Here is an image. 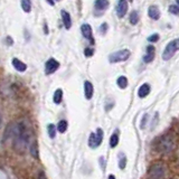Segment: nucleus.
<instances>
[{
  "mask_svg": "<svg viewBox=\"0 0 179 179\" xmlns=\"http://www.w3.org/2000/svg\"><path fill=\"white\" fill-rule=\"evenodd\" d=\"M178 49L177 47V43H176V39L175 40H171L170 43L168 44L165 48V51L162 53V60H169L175 55L176 51Z\"/></svg>",
  "mask_w": 179,
  "mask_h": 179,
  "instance_id": "obj_2",
  "label": "nucleus"
},
{
  "mask_svg": "<svg viewBox=\"0 0 179 179\" xmlns=\"http://www.w3.org/2000/svg\"><path fill=\"white\" fill-rule=\"evenodd\" d=\"M62 99H63V91L60 88H58L54 93V102L56 103V104H60L62 102Z\"/></svg>",
  "mask_w": 179,
  "mask_h": 179,
  "instance_id": "obj_15",
  "label": "nucleus"
},
{
  "mask_svg": "<svg viewBox=\"0 0 179 179\" xmlns=\"http://www.w3.org/2000/svg\"><path fill=\"white\" fill-rule=\"evenodd\" d=\"M12 65H14V67L16 68L18 72H25L27 69V65L25 63H23L21 60H19L18 58H14L12 60Z\"/></svg>",
  "mask_w": 179,
  "mask_h": 179,
  "instance_id": "obj_12",
  "label": "nucleus"
},
{
  "mask_svg": "<svg viewBox=\"0 0 179 179\" xmlns=\"http://www.w3.org/2000/svg\"><path fill=\"white\" fill-rule=\"evenodd\" d=\"M60 15H62V18H63V23H64V26L66 29H69L71 26H72V20H71V16L67 11L65 10H62L60 11Z\"/></svg>",
  "mask_w": 179,
  "mask_h": 179,
  "instance_id": "obj_10",
  "label": "nucleus"
},
{
  "mask_svg": "<svg viewBox=\"0 0 179 179\" xmlns=\"http://www.w3.org/2000/svg\"><path fill=\"white\" fill-rule=\"evenodd\" d=\"M47 2H48L49 5H51V6H54V5H55V1H54V0H47Z\"/></svg>",
  "mask_w": 179,
  "mask_h": 179,
  "instance_id": "obj_32",
  "label": "nucleus"
},
{
  "mask_svg": "<svg viewBox=\"0 0 179 179\" xmlns=\"http://www.w3.org/2000/svg\"><path fill=\"white\" fill-rule=\"evenodd\" d=\"M154 58V46H148L147 47V55L143 57L145 63H150Z\"/></svg>",
  "mask_w": 179,
  "mask_h": 179,
  "instance_id": "obj_11",
  "label": "nucleus"
},
{
  "mask_svg": "<svg viewBox=\"0 0 179 179\" xmlns=\"http://www.w3.org/2000/svg\"><path fill=\"white\" fill-rule=\"evenodd\" d=\"M93 54H94V49H92V48H85L84 55H85L86 57H91V56H93Z\"/></svg>",
  "mask_w": 179,
  "mask_h": 179,
  "instance_id": "obj_28",
  "label": "nucleus"
},
{
  "mask_svg": "<svg viewBox=\"0 0 179 179\" xmlns=\"http://www.w3.org/2000/svg\"><path fill=\"white\" fill-rule=\"evenodd\" d=\"M88 145H90L91 148H96V147H99L97 141H96V136H95V133H91V134H90V138H88Z\"/></svg>",
  "mask_w": 179,
  "mask_h": 179,
  "instance_id": "obj_17",
  "label": "nucleus"
},
{
  "mask_svg": "<svg viewBox=\"0 0 179 179\" xmlns=\"http://www.w3.org/2000/svg\"><path fill=\"white\" fill-rule=\"evenodd\" d=\"M150 93V85L149 84H142V85L140 86V88H139V91H138V95H139V97H145L148 94Z\"/></svg>",
  "mask_w": 179,
  "mask_h": 179,
  "instance_id": "obj_13",
  "label": "nucleus"
},
{
  "mask_svg": "<svg viewBox=\"0 0 179 179\" xmlns=\"http://www.w3.org/2000/svg\"><path fill=\"white\" fill-rule=\"evenodd\" d=\"M108 7H109L108 0H96L95 1V8L97 10H105Z\"/></svg>",
  "mask_w": 179,
  "mask_h": 179,
  "instance_id": "obj_14",
  "label": "nucleus"
},
{
  "mask_svg": "<svg viewBox=\"0 0 179 179\" xmlns=\"http://www.w3.org/2000/svg\"><path fill=\"white\" fill-rule=\"evenodd\" d=\"M93 92H94V88L92 83L88 82V81H86L85 83H84V93H85V97L87 100H91L92 99Z\"/></svg>",
  "mask_w": 179,
  "mask_h": 179,
  "instance_id": "obj_8",
  "label": "nucleus"
},
{
  "mask_svg": "<svg viewBox=\"0 0 179 179\" xmlns=\"http://www.w3.org/2000/svg\"><path fill=\"white\" fill-rule=\"evenodd\" d=\"M30 152H32V156L36 158V159H38V145H37V142L34 141L33 143H32V147H30Z\"/></svg>",
  "mask_w": 179,
  "mask_h": 179,
  "instance_id": "obj_20",
  "label": "nucleus"
},
{
  "mask_svg": "<svg viewBox=\"0 0 179 179\" xmlns=\"http://www.w3.org/2000/svg\"><path fill=\"white\" fill-rule=\"evenodd\" d=\"M126 166H127V158H126L123 154H121V156H120V160H119L120 169H124Z\"/></svg>",
  "mask_w": 179,
  "mask_h": 179,
  "instance_id": "obj_25",
  "label": "nucleus"
},
{
  "mask_svg": "<svg viewBox=\"0 0 179 179\" xmlns=\"http://www.w3.org/2000/svg\"><path fill=\"white\" fill-rule=\"evenodd\" d=\"M159 148H160V151L162 152H170L175 148L172 139H170L169 136H165L163 139H161V141L159 143Z\"/></svg>",
  "mask_w": 179,
  "mask_h": 179,
  "instance_id": "obj_3",
  "label": "nucleus"
},
{
  "mask_svg": "<svg viewBox=\"0 0 179 179\" xmlns=\"http://www.w3.org/2000/svg\"><path fill=\"white\" fill-rule=\"evenodd\" d=\"M131 53L128 49H122V51H115L109 56L110 63H119V62H124L130 57Z\"/></svg>",
  "mask_w": 179,
  "mask_h": 179,
  "instance_id": "obj_1",
  "label": "nucleus"
},
{
  "mask_svg": "<svg viewBox=\"0 0 179 179\" xmlns=\"http://www.w3.org/2000/svg\"><path fill=\"white\" fill-rule=\"evenodd\" d=\"M150 176L152 179H161L163 177V170L161 165H156L150 170Z\"/></svg>",
  "mask_w": 179,
  "mask_h": 179,
  "instance_id": "obj_6",
  "label": "nucleus"
},
{
  "mask_svg": "<svg viewBox=\"0 0 179 179\" xmlns=\"http://www.w3.org/2000/svg\"><path fill=\"white\" fill-rule=\"evenodd\" d=\"M21 8L25 12H29L32 10V2L30 0H21Z\"/></svg>",
  "mask_w": 179,
  "mask_h": 179,
  "instance_id": "obj_16",
  "label": "nucleus"
},
{
  "mask_svg": "<svg viewBox=\"0 0 179 179\" xmlns=\"http://www.w3.org/2000/svg\"><path fill=\"white\" fill-rule=\"evenodd\" d=\"M100 30H101V33L102 34H105V32L108 30V24H102V26H101V28H100Z\"/></svg>",
  "mask_w": 179,
  "mask_h": 179,
  "instance_id": "obj_29",
  "label": "nucleus"
},
{
  "mask_svg": "<svg viewBox=\"0 0 179 179\" xmlns=\"http://www.w3.org/2000/svg\"><path fill=\"white\" fill-rule=\"evenodd\" d=\"M119 143V136H118V133L115 132V133H113L111 136V139H110V147L111 148H115L117 145Z\"/></svg>",
  "mask_w": 179,
  "mask_h": 179,
  "instance_id": "obj_19",
  "label": "nucleus"
},
{
  "mask_svg": "<svg viewBox=\"0 0 179 179\" xmlns=\"http://www.w3.org/2000/svg\"><path fill=\"white\" fill-rule=\"evenodd\" d=\"M130 23L132 25H136L139 23V14L138 11H132L130 15Z\"/></svg>",
  "mask_w": 179,
  "mask_h": 179,
  "instance_id": "obj_21",
  "label": "nucleus"
},
{
  "mask_svg": "<svg viewBox=\"0 0 179 179\" xmlns=\"http://www.w3.org/2000/svg\"><path fill=\"white\" fill-rule=\"evenodd\" d=\"M0 126H1V115H0Z\"/></svg>",
  "mask_w": 179,
  "mask_h": 179,
  "instance_id": "obj_34",
  "label": "nucleus"
},
{
  "mask_svg": "<svg viewBox=\"0 0 179 179\" xmlns=\"http://www.w3.org/2000/svg\"><path fill=\"white\" fill-rule=\"evenodd\" d=\"M128 11V2L127 0H119L117 6V14L120 18H122Z\"/></svg>",
  "mask_w": 179,
  "mask_h": 179,
  "instance_id": "obj_5",
  "label": "nucleus"
},
{
  "mask_svg": "<svg viewBox=\"0 0 179 179\" xmlns=\"http://www.w3.org/2000/svg\"><path fill=\"white\" fill-rule=\"evenodd\" d=\"M109 179H115V177H114L113 175H110V176H109Z\"/></svg>",
  "mask_w": 179,
  "mask_h": 179,
  "instance_id": "obj_33",
  "label": "nucleus"
},
{
  "mask_svg": "<svg viewBox=\"0 0 179 179\" xmlns=\"http://www.w3.org/2000/svg\"><path fill=\"white\" fill-rule=\"evenodd\" d=\"M118 85H119V87H121V88H126V87L128 86V80H127V77L120 76L119 78H118Z\"/></svg>",
  "mask_w": 179,
  "mask_h": 179,
  "instance_id": "obj_22",
  "label": "nucleus"
},
{
  "mask_svg": "<svg viewBox=\"0 0 179 179\" xmlns=\"http://www.w3.org/2000/svg\"><path fill=\"white\" fill-rule=\"evenodd\" d=\"M58 67H60V63L54 58H51L47 60V63L45 65V72H46V74L49 75V74H53L54 72H56V69H58Z\"/></svg>",
  "mask_w": 179,
  "mask_h": 179,
  "instance_id": "obj_4",
  "label": "nucleus"
},
{
  "mask_svg": "<svg viewBox=\"0 0 179 179\" xmlns=\"http://www.w3.org/2000/svg\"><path fill=\"white\" fill-rule=\"evenodd\" d=\"M148 40H149L150 43H156V42H158V40H159V35H158V34H154L152 36L148 37Z\"/></svg>",
  "mask_w": 179,
  "mask_h": 179,
  "instance_id": "obj_27",
  "label": "nucleus"
},
{
  "mask_svg": "<svg viewBox=\"0 0 179 179\" xmlns=\"http://www.w3.org/2000/svg\"><path fill=\"white\" fill-rule=\"evenodd\" d=\"M148 15L149 17L154 20H158L160 18V11H159V8L157 6H151L149 10H148Z\"/></svg>",
  "mask_w": 179,
  "mask_h": 179,
  "instance_id": "obj_9",
  "label": "nucleus"
},
{
  "mask_svg": "<svg viewBox=\"0 0 179 179\" xmlns=\"http://www.w3.org/2000/svg\"><path fill=\"white\" fill-rule=\"evenodd\" d=\"M129 1H130V2H132V0H129Z\"/></svg>",
  "mask_w": 179,
  "mask_h": 179,
  "instance_id": "obj_36",
  "label": "nucleus"
},
{
  "mask_svg": "<svg viewBox=\"0 0 179 179\" xmlns=\"http://www.w3.org/2000/svg\"><path fill=\"white\" fill-rule=\"evenodd\" d=\"M47 130H48V134L51 138H55L56 136V127L54 126V124H49L48 127H47Z\"/></svg>",
  "mask_w": 179,
  "mask_h": 179,
  "instance_id": "obj_24",
  "label": "nucleus"
},
{
  "mask_svg": "<svg viewBox=\"0 0 179 179\" xmlns=\"http://www.w3.org/2000/svg\"><path fill=\"white\" fill-rule=\"evenodd\" d=\"M177 3H178V5H179V0H177Z\"/></svg>",
  "mask_w": 179,
  "mask_h": 179,
  "instance_id": "obj_35",
  "label": "nucleus"
},
{
  "mask_svg": "<svg viewBox=\"0 0 179 179\" xmlns=\"http://www.w3.org/2000/svg\"><path fill=\"white\" fill-rule=\"evenodd\" d=\"M56 1H60V0H56Z\"/></svg>",
  "mask_w": 179,
  "mask_h": 179,
  "instance_id": "obj_37",
  "label": "nucleus"
},
{
  "mask_svg": "<svg viewBox=\"0 0 179 179\" xmlns=\"http://www.w3.org/2000/svg\"><path fill=\"white\" fill-rule=\"evenodd\" d=\"M67 121H65V120H62L58 122V126H57V130L60 131V133H64L66 130H67Z\"/></svg>",
  "mask_w": 179,
  "mask_h": 179,
  "instance_id": "obj_18",
  "label": "nucleus"
},
{
  "mask_svg": "<svg viewBox=\"0 0 179 179\" xmlns=\"http://www.w3.org/2000/svg\"><path fill=\"white\" fill-rule=\"evenodd\" d=\"M95 136H96V141H97V145H100L102 143V140H103V131L102 129H97L96 130V133H95Z\"/></svg>",
  "mask_w": 179,
  "mask_h": 179,
  "instance_id": "obj_23",
  "label": "nucleus"
},
{
  "mask_svg": "<svg viewBox=\"0 0 179 179\" xmlns=\"http://www.w3.org/2000/svg\"><path fill=\"white\" fill-rule=\"evenodd\" d=\"M81 30H82L83 36L85 38H87V39H90L91 44H94V39L93 37H92V28H91V26L88 25V24H84V25H82V27H81Z\"/></svg>",
  "mask_w": 179,
  "mask_h": 179,
  "instance_id": "obj_7",
  "label": "nucleus"
},
{
  "mask_svg": "<svg viewBox=\"0 0 179 179\" xmlns=\"http://www.w3.org/2000/svg\"><path fill=\"white\" fill-rule=\"evenodd\" d=\"M37 179H47V177H46L45 172L40 171V172H39V175H38V178H37Z\"/></svg>",
  "mask_w": 179,
  "mask_h": 179,
  "instance_id": "obj_30",
  "label": "nucleus"
},
{
  "mask_svg": "<svg viewBox=\"0 0 179 179\" xmlns=\"http://www.w3.org/2000/svg\"><path fill=\"white\" fill-rule=\"evenodd\" d=\"M169 12L176 15V16H179V6H176V5L169 6Z\"/></svg>",
  "mask_w": 179,
  "mask_h": 179,
  "instance_id": "obj_26",
  "label": "nucleus"
},
{
  "mask_svg": "<svg viewBox=\"0 0 179 179\" xmlns=\"http://www.w3.org/2000/svg\"><path fill=\"white\" fill-rule=\"evenodd\" d=\"M147 118H148V115L145 114V117H143V120H142V123H141V129L145 128V121H147Z\"/></svg>",
  "mask_w": 179,
  "mask_h": 179,
  "instance_id": "obj_31",
  "label": "nucleus"
}]
</instances>
